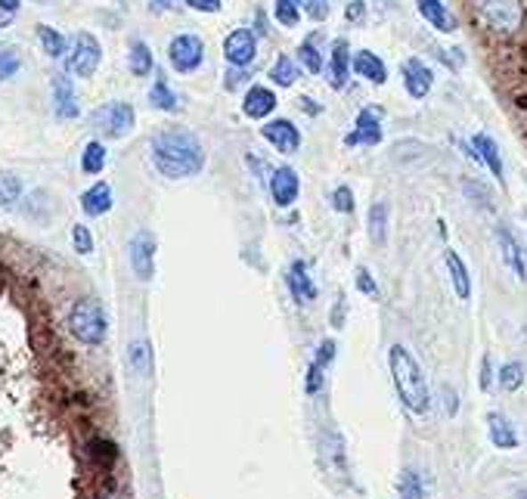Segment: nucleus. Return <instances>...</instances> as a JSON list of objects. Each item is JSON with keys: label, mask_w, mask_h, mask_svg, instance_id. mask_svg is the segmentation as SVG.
Here are the masks:
<instances>
[{"label": "nucleus", "mask_w": 527, "mask_h": 499, "mask_svg": "<svg viewBox=\"0 0 527 499\" xmlns=\"http://www.w3.org/2000/svg\"><path fill=\"white\" fill-rule=\"evenodd\" d=\"M152 161L165 177H193L205 168V149L190 131H161L152 137Z\"/></svg>", "instance_id": "obj_1"}, {"label": "nucleus", "mask_w": 527, "mask_h": 499, "mask_svg": "<svg viewBox=\"0 0 527 499\" xmlns=\"http://www.w3.org/2000/svg\"><path fill=\"white\" fill-rule=\"evenodd\" d=\"M388 366L394 375V388L400 394L403 406H407L413 416H428L432 413V394H428V381L422 366L416 363V356L407 351L403 345H394L388 351Z\"/></svg>", "instance_id": "obj_2"}, {"label": "nucleus", "mask_w": 527, "mask_h": 499, "mask_svg": "<svg viewBox=\"0 0 527 499\" xmlns=\"http://www.w3.org/2000/svg\"><path fill=\"white\" fill-rule=\"evenodd\" d=\"M66 323H69L71 339L87 348H100L109 335L106 310H103V304L96 301V298H78V301H71Z\"/></svg>", "instance_id": "obj_3"}, {"label": "nucleus", "mask_w": 527, "mask_h": 499, "mask_svg": "<svg viewBox=\"0 0 527 499\" xmlns=\"http://www.w3.org/2000/svg\"><path fill=\"white\" fill-rule=\"evenodd\" d=\"M481 19L493 31H512L522 22V4L518 0H481Z\"/></svg>", "instance_id": "obj_4"}, {"label": "nucleus", "mask_w": 527, "mask_h": 499, "mask_svg": "<svg viewBox=\"0 0 527 499\" xmlns=\"http://www.w3.org/2000/svg\"><path fill=\"white\" fill-rule=\"evenodd\" d=\"M202 56H205V44L196 35H177L168 47V60L180 75H190L202 66Z\"/></svg>", "instance_id": "obj_5"}, {"label": "nucleus", "mask_w": 527, "mask_h": 499, "mask_svg": "<svg viewBox=\"0 0 527 499\" xmlns=\"http://www.w3.org/2000/svg\"><path fill=\"white\" fill-rule=\"evenodd\" d=\"M84 453H87L90 465H94L103 478H112L115 465H119V459H121L119 444H115L112 438H106V434H96V431L84 440Z\"/></svg>", "instance_id": "obj_6"}, {"label": "nucleus", "mask_w": 527, "mask_h": 499, "mask_svg": "<svg viewBox=\"0 0 527 499\" xmlns=\"http://www.w3.org/2000/svg\"><path fill=\"white\" fill-rule=\"evenodd\" d=\"M100 41H96L94 35H78L75 44H71V56H69V71H75L78 78H90L100 66Z\"/></svg>", "instance_id": "obj_7"}, {"label": "nucleus", "mask_w": 527, "mask_h": 499, "mask_svg": "<svg viewBox=\"0 0 527 499\" xmlns=\"http://www.w3.org/2000/svg\"><path fill=\"white\" fill-rule=\"evenodd\" d=\"M128 255H131V267L136 274V280L149 282L155 274V236L146 230L134 233L131 245H128Z\"/></svg>", "instance_id": "obj_8"}, {"label": "nucleus", "mask_w": 527, "mask_h": 499, "mask_svg": "<svg viewBox=\"0 0 527 499\" xmlns=\"http://www.w3.org/2000/svg\"><path fill=\"white\" fill-rule=\"evenodd\" d=\"M94 121L106 137H125L134 127V109L131 102H109L94 115Z\"/></svg>", "instance_id": "obj_9"}, {"label": "nucleus", "mask_w": 527, "mask_h": 499, "mask_svg": "<svg viewBox=\"0 0 527 499\" xmlns=\"http://www.w3.org/2000/svg\"><path fill=\"white\" fill-rule=\"evenodd\" d=\"M224 56H226V62H230V66H236V69L251 66V62H255V56H258V37L251 35L249 29L230 31V35H226V41H224Z\"/></svg>", "instance_id": "obj_10"}, {"label": "nucleus", "mask_w": 527, "mask_h": 499, "mask_svg": "<svg viewBox=\"0 0 527 499\" xmlns=\"http://www.w3.org/2000/svg\"><path fill=\"white\" fill-rule=\"evenodd\" d=\"M298 192H301V180H298V174L292 171L289 165L276 168V171L270 174V196L279 209H292Z\"/></svg>", "instance_id": "obj_11"}, {"label": "nucleus", "mask_w": 527, "mask_h": 499, "mask_svg": "<svg viewBox=\"0 0 527 499\" xmlns=\"http://www.w3.org/2000/svg\"><path fill=\"white\" fill-rule=\"evenodd\" d=\"M264 140L270 143V146H276L279 152L285 155H295L298 146H301V134H298V127L292 125L289 119H276V121H267L261 127Z\"/></svg>", "instance_id": "obj_12"}, {"label": "nucleus", "mask_w": 527, "mask_h": 499, "mask_svg": "<svg viewBox=\"0 0 527 499\" xmlns=\"http://www.w3.org/2000/svg\"><path fill=\"white\" fill-rule=\"evenodd\" d=\"M400 71H403V84H407V94L413 96V100H422V96L432 94L434 75L422 60H407Z\"/></svg>", "instance_id": "obj_13"}, {"label": "nucleus", "mask_w": 527, "mask_h": 499, "mask_svg": "<svg viewBox=\"0 0 527 499\" xmlns=\"http://www.w3.org/2000/svg\"><path fill=\"white\" fill-rule=\"evenodd\" d=\"M497 239H499V251H503V258H506V264L512 267V274H515L518 280H527V258H524L522 242L512 236V230L506 224L497 226Z\"/></svg>", "instance_id": "obj_14"}, {"label": "nucleus", "mask_w": 527, "mask_h": 499, "mask_svg": "<svg viewBox=\"0 0 527 499\" xmlns=\"http://www.w3.org/2000/svg\"><path fill=\"white\" fill-rule=\"evenodd\" d=\"M348 146H360V143H366V146H375V143H382V121L379 115L373 112V109H363L360 115H357V127L344 137Z\"/></svg>", "instance_id": "obj_15"}, {"label": "nucleus", "mask_w": 527, "mask_h": 499, "mask_svg": "<svg viewBox=\"0 0 527 499\" xmlns=\"http://www.w3.org/2000/svg\"><path fill=\"white\" fill-rule=\"evenodd\" d=\"M285 282H289V289H292V298H295L298 304H310L317 298V285L314 280H310V274H308V264L304 261H295L289 267V276H285Z\"/></svg>", "instance_id": "obj_16"}, {"label": "nucleus", "mask_w": 527, "mask_h": 499, "mask_svg": "<svg viewBox=\"0 0 527 499\" xmlns=\"http://www.w3.org/2000/svg\"><path fill=\"white\" fill-rule=\"evenodd\" d=\"M416 6H419V16L425 19L432 29L444 31V35H450V31H457V19L447 12V6L441 4V0H416Z\"/></svg>", "instance_id": "obj_17"}, {"label": "nucleus", "mask_w": 527, "mask_h": 499, "mask_svg": "<svg viewBox=\"0 0 527 499\" xmlns=\"http://www.w3.org/2000/svg\"><path fill=\"white\" fill-rule=\"evenodd\" d=\"M487 428H490V444L493 446H499V450H515L518 446L515 425H512L503 413H490V416H487Z\"/></svg>", "instance_id": "obj_18"}, {"label": "nucleus", "mask_w": 527, "mask_h": 499, "mask_svg": "<svg viewBox=\"0 0 527 499\" xmlns=\"http://www.w3.org/2000/svg\"><path fill=\"white\" fill-rule=\"evenodd\" d=\"M276 109V94L267 87H251L249 94H245V102H243V112L249 115V119H267V115Z\"/></svg>", "instance_id": "obj_19"}, {"label": "nucleus", "mask_w": 527, "mask_h": 499, "mask_svg": "<svg viewBox=\"0 0 527 499\" xmlns=\"http://www.w3.org/2000/svg\"><path fill=\"white\" fill-rule=\"evenodd\" d=\"M54 102H56V115H60V119H75L78 115V96L66 75L54 81Z\"/></svg>", "instance_id": "obj_20"}, {"label": "nucleus", "mask_w": 527, "mask_h": 499, "mask_svg": "<svg viewBox=\"0 0 527 499\" xmlns=\"http://www.w3.org/2000/svg\"><path fill=\"white\" fill-rule=\"evenodd\" d=\"M81 209L84 214H90V217H100V214H106L112 209V190H109V184H94L87 192L81 196Z\"/></svg>", "instance_id": "obj_21"}, {"label": "nucleus", "mask_w": 527, "mask_h": 499, "mask_svg": "<svg viewBox=\"0 0 527 499\" xmlns=\"http://www.w3.org/2000/svg\"><path fill=\"white\" fill-rule=\"evenodd\" d=\"M354 71L360 78H366V81H373V84H385L388 81L385 62H382L375 53H369V50H360V53L354 56Z\"/></svg>", "instance_id": "obj_22"}, {"label": "nucleus", "mask_w": 527, "mask_h": 499, "mask_svg": "<svg viewBox=\"0 0 527 499\" xmlns=\"http://www.w3.org/2000/svg\"><path fill=\"white\" fill-rule=\"evenodd\" d=\"M444 261H447V270H450V280H453V289H457V295L465 301L468 295H472V280H468V267L465 261L459 258V251L447 249L444 251Z\"/></svg>", "instance_id": "obj_23"}, {"label": "nucleus", "mask_w": 527, "mask_h": 499, "mask_svg": "<svg viewBox=\"0 0 527 499\" xmlns=\"http://www.w3.org/2000/svg\"><path fill=\"white\" fill-rule=\"evenodd\" d=\"M472 143H474V159H481L487 168H490L493 177L503 180V159H499L497 143H493L490 137H487V134H478V137H474Z\"/></svg>", "instance_id": "obj_24"}, {"label": "nucleus", "mask_w": 527, "mask_h": 499, "mask_svg": "<svg viewBox=\"0 0 527 499\" xmlns=\"http://www.w3.org/2000/svg\"><path fill=\"white\" fill-rule=\"evenodd\" d=\"M369 239L375 245L388 242V205L385 202H373L369 209Z\"/></svg>", "instance_id": "obj_25"}, {"label": "nucleus", "mask_w": 527, "mask_h": 499, "mask_svg": "<svg viewBox=\"0 0 527 499\" xmlns=\"http://www.w3.org/2000/svg\"><path fill=\"white\" fill-rule=\"evenodd\" d=\"M348 44L335 41V47H332V87H344V81H348Z\"/></svg>", "instance_id": "obj_26"}, {"label": "nucleus", "mask_w": 527, "mask_h": 499, "mask_svg": "<svg viewBox=\"0 0 527 499\" xmlns=\"http://www.w3.org/2000/svg\"><path fill=\"white\" fill-rule=\"evenodd\" d=\"M497 375H499V388H503V391H518V388L524 385V366L518 360L503 363Z\"/></svg>", "instance_id": "obj_27"}, {"label": "nucleus", "mask_w": 527, "mask_h": 499, "mask_svg": "<svg viewBox=\"0 0 527 499\" xmlns=\"http://www.w3.org/2000/svg\"><path fill=\"white\" fill-rule=\"evenodd\" d=\"M81 168L84 174H100L106 168V146L103 143H87L81 155Z\"/></svg>", "instance_id": "obj_28"}, {"label": "nucleus", "mask_w": 527, "mask_h": 499, "mask_svg": "<svg viewBox=\"0 0 527 499\" xmlns=\"http://www.w3.org/2000/svg\"><path fill=\"white\" fill-rule=\"evenodd\" d=\"M149 102H152L155 109H165V112H174V109H177V96H174V90L168 87L161 78L152 84V90H149Z\"/></svg>", "instance_id": "obj_29"}, {"label": "nucleus", "mask_w": 527, "mask_h": 499, "mask_svg": "<svg viewBox=\"0 0 527 499\" xmlns=\"http://www.w3.org/2000/svg\"><path fill=\"white\" fill-rule=\"evenodd\" d=\"M37 37H41V44H44V53L54 56V60L66 53V37L56 29H50V25H41V29H37Z\"/></svg>", "instance_id": "obj_30"}, {"label": "nucleus", "mask_w": 527, "mask_h": 499, "mask_svg": "<svg viewBox=\"0 0 527 499\" xmlns=\"http://www.w3.org/2000/svg\"><path fill=\"white\" fill-rule=\"evenodd\" d=\"M270 78L279 84V87H292V84H295V78H298V66L289 60V56H279V60L273 62V69H270Z\"/></svg>", "instance_id": "obj_31"}, {"label": "nucleus", "mask_w": 527, "mask_h": 499, "mask_svg": "<svg viewBox=\"0 0 527 499\" xmlns=\"http://www.w3.org/2000/svg\"><path fill=\"white\" fill-rule=\"evenodd\" d=\"M131 71L136 78H143V75L152 71V53H149V47L143 41L131 44Z\"/></svg>", "instance_id": "obj_32"}, {"label": "nucleus", "mask_w": 527, "mask_h": 499, "mask_svg": "<svg viewBox=\"0 0 527 499\" xmlns=\"http://www.w3.org/2000/svg\"><path fill=\"white\" fill-rule=\"evenodd\" d=\"M128 360H131L134 372H140V375H149V369H152V354H149L146 341H134L131 351H128Z\"/></svg>", "instance_id": "obj_33"}, {"label": "nucleus", "mask_w": 527, "mask_h": 499, "mask_svg": "<svg viewBox=\"0 0 527 499\" xmlns=\"http://www.w3.org/2000/svg\"><path fill=\"white\" fill-rule=\"evenodd\" d=\"M400 499H425V490H422V481L413 469H407L400 475Z\"/></svg>", "instance_id": "obj_34"}, {"label": "nucleus", "mask_w": 527, "mask_h": 499, "mask_svg": "<svg viewBox=\"0 0 527 499\" xmlns=\"http://www.w3.org/2000/svg\"><path fill=\"white\" fill-rule=\"evenodd\" d=\"M19 192H22V184L16 174H0V205H12Z\"/></svg>", "instance_id": "obj_35"}, {"label": "nucleus", "mask_w": 527, "mask_h": 499, "mask_svg": "<svg viewBox=\"0 0 527 499\" xmlns=\"http://www.w3.org/2000/svg\"><path fill=\"white\" fill-rule=\"evenodd\" d=\"M298 60H301V66L308 69L310 75H320V71H323V60H320V53H317L314 41L301 44V50H298Z\"/></svg>", "instance_id": "obj_36"}, {"label": "nucleus", "mask_w": 527, "mask_h": 499, "mask_svg": "<svg viewBox=\"0 0 527 499\" xmlns=\"http://www.w3.org/2000/svg\"><path fill=\"white\" fill-rule=\"evenodd\" d=\"M298 19H301V12H298L295 0H276V22L279 25L292 29V25H298Z\"/></svg>", "instance_id": "obj_37"}, {"label": "nucleus", "mask_w": 527, "mask_h": 499, "mask_svg": "<svg viewBox=\"0 0 527 499\" xmlns=\"http://www.w3.org/2000/svg\"><path fill=\"white\" fill-rule=\"evenodd\" d=\"M71 245H75L78 255H90L94 251V236H90V230L84 224L71 226Z\"/></svg>", "instance_id": "obj_38"}, {"label": "nucleus", "mask_w": 527, "mask_h": 499, "mask_svg": "<svg viewBox=\"0 0 527 499\" xmlns=\"http://www.w3.org/2000/svg\"><path fill=\"white\" fill-rule=\"evenodd\" d=\"M332 209L342 214L354 211V192H350V186H335V190H332Z\"/></svg>", "instance_id": "obj_39"}, {"label": "nucleus", "mask_w": 527, "mask_h": 499, "mask_svg": "<svg viewBox=\"0 0 527 499\" xmlns=\"http://www.w3.org/2000/svg\"><path fill=\"white\" fill-rule=\"evenodd\" d=\"M357 289L363 291L366 298H373V301H379V285H375V280H373V274H369L366 267H357Z\"/></svg>", "instance_id": "obj_40"}, {"label": "nucleus", "mask_w": 527, "mask_h": 499, "mask_svg": "<svg viewBox=\"0 0 527 499\" xmlns=\"http://www.w3.org/2000/svg\"><path fill=\"white\" fill-rule=\"evenodd\" d=\"M19 71V56L16 50L10 47H0V81H6V78H12Z\"/></svg>", "instance_id": "obj_41"}, {"label": "nucleus", "mask_w": 527, "mask_h": 499, "mask_svg": "<svg viewBox=\"0 0 527 499\" xmlns=\"http://www.w3.org/2000/svg\"><path fill=\"white\" fill-rule=\"evenodd\" d=\"M298 4H301V10L308 12L310 19H317V22L329 16V0H298Z\"/></svg>", "instance_id": "obj_42"}, {"label": "nucleus", "mask_w": 527, "mask_h": 499, "mask_svg": "<svg viewBox=\"0 0 527 499\" xmlns=\"http://www.w3.org/2000/svg\"><path fill=\"white\" fill-rule=\"evenodd\" d=\"M332 360H335V341L326 339V341H320V348H317V356H314V363H317V366H323V369H326Z\"/></svg>", "instance_id": "obj_43"}, {"label": "nucleus", "mask_w": 527, "mask_h": 499, "mask_svg": "<svg viewBox=\"0 0 527 499\" xmlns=\"http://www.w3.org/2000/svg\"><path fill=\"white\" fill-rule=\"evenodd\" d=\"M329 440H332V446H329L332 462H335L338 471H344V444H342V438H338L335 431H329Z\"/></svg>", "instance_id": "obj_44"}, {"label": "nucleus", "mask_w": 527, "mask_h": 499, "mask_svg": "<svg viewBox=\"0 0 527 499\" xmlns=\"http://www.w3.org/2000/svg\"><path fill=\"white\" fill-rule=\"evenodd\" d=\"M320 388H323V366L310 363V369H308V394H317Z\"/></svg>", "instance_id": "obj_45"}, {"label": "nucleus", "mask_w": 527, "mask_h": 499, "mask_svg": "<svg viewBox=\"0 0 527 499\" xmlns=\"http://www.w3.org/2000/svg\"><path fill=\"white\" fill-rule=\"evenodd\" d=\"M444 410H447V416H457V413H459L457 391H453V388H447V385H444Z\"/></svg>", "instance_id": "obj_46"}, {"label": "nucleus", "mask_w": 527, "mask_h": 499, "mask_svg": "<svg viewBox=\"0 0 527 499\" xmlns=\"http://www.w3.org/2000/svg\"><path fill=\"white\" fill-rule=\"evenodd\" d=\"M186 4L199 12H218L220 10V0H186Z\"/></svg>", "instance_id": "obj_47"}, {"label": "nucleus", "mask_w": 527, "mask_h": 499, "mask_svg": "<svg viewBox=\"0 0 527 499\" xmlns=\"http://www.w3.org/2000/svg\"><path fill=\"white\" fill-rule=\"evenodd\" d=\"M493 381V372H490V356H484L481 360V388H490Z\"/></svg>", "instance_id": "obj_48"}, {"label": "nucleus", "mask_w": 527, "mask_h": 499, "mask_svg": "<svg viewBox=\"0 0 527 499\" xmlns=\"http://www.w3.org/2000/svg\"><path fill=\"white\" fill-rule=\"evenodd\" d=\"M344 16H348L350 22H357V19L363 16V0H354V4H348V10H344Z\"/></svg>", "instance_id": "obj_49"}, {"label": "nucleus", "mask_w": 527, "mask_h": 499, "mask_svg": "<svg viewBox=\"0 0 527 499\" xmlns=\"http://www.w3.org/2000/svg\"><path fill=\"white\" fill-rule=\"evenodd\" d=\"M100 499H128V496H125V494H119V487H115V490H103Z\"/></svg>", "instance_id": "obj_50"}, {"label": "nucleus", "mask_w": 527, "mask_h": 499, "mask_svg": "<svg viewBox=\"0 0 527 499\" xmlns=\"http://www.w3.org/2000/svg\"><path fill=\"white\" fill-rule=\"evenodd\" d=\"M19 6V0H0V10H6V12H12Z\"/></svg>", "instance_id": "obj_51"}, {"label": "nucleus", "mask_w": 527, "mask_h": 499, "mask_svg": "<svg viewBox=\"0 0 527 499\" xmlns=\"http://www.w3.org/2000/svg\"><path fill=\"white\" fill-rule=\"evenodd\" d=\"M171 6V0H152V10L159 12V10H168Z\"/></svg>", "instance_id": "obj_52"}, {"label": "nucleus", "mask_w": 527, "mask_h": 499, "mask_svg": "<svg viewBox=\"0 0 527 499\" xmlns=\"http://www.w3.org/2000/svg\"><path fill=\"white\" fill-rule=\"evenodd\" d=\"M522 499H527V494H522Z\"/></svg>", "instance_id": "obj_53"}]
</instances>
